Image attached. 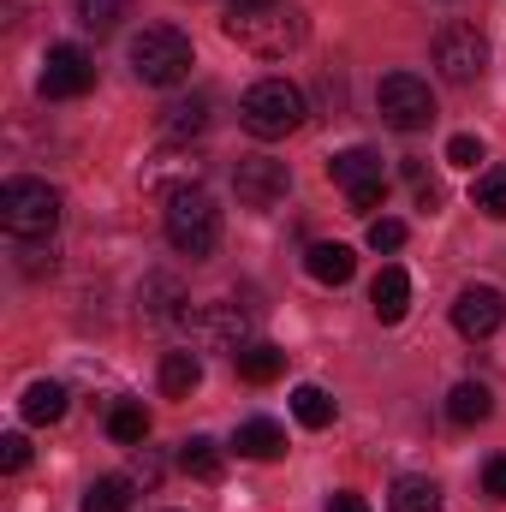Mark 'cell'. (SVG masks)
<instances>
[{
	"label": "cell",
	"instance_id": "cell-18",
	"mask_svg": "<svg viewBox=\"0 0 506 512\" xmlns=\"http://www.w3.org/2000/svg\"><path fill=\"white\" fill-rule=\"evenodd\" d=\"M447 417L459 423V429H477V423H489L495 417V393L483 382H459L447 393Z\"/></svg>",
	"mask_w": 506,
	"mask_h": 512
},
{
	"label": "cell",
	"instance_id": "cell-3",
	"mask_svg": "<svg viewBox=\"0 0 506 512\" xmlns=\"http://www.w3.org/2000/svg\"><path fill=\"white\" fill-rule=\"evenodd\" d=\"M191 66H197V48H191L185 30H173V24H149V30L131 36V72H137L149 90H173V84H185Z\"/></svg>",
	"mask_w": 506,
	"mask_h": 512
},
{
	"label": "cell",
	"instance_id": "cell-12",
	"mask_svg": "<svg viewBox=\"0 0 506 512\" xmlns=\"http://www.w3.org/2000/svg\"><path fill=\"white\" fill-rule=\"evenodd\" d=\"M203 179V155L191 149V143H167L161 155H149L143 161V191H191Z\"/></svg>",
	"mask_w": 506,
	"mask_h": 512
},
{
	"label": "cell",
	"instance_id": "cell-8",
	"mask_svg": "<svg viewBox=\"0 0 506 512\" xmlns=\"http://www.w3.org/2000/svg\"><path fill=\"white\" fill-rule=\"evenodd\" d=\"M435 72L447 84H477L489 72V36L477 24H441L435 30Z\"/></svg>",
	"mask_w": 506,
	"mask_h": 512
},
{
	"label": "cell",
	"instance_id": "cell-14",
	"mask_svg": "<svg viewBox=\"0 0 506 512\" xmlns=\"http://www.w3.org/2000/svg\"><path fill=\"white\" fill-rule=\"evenodd\" d=\"M143 316L149 322H185V286H179V274H167V268H155V274H143Z\"/></svg>",
	"mask_w": 506,
	"mask_h": 512
},
{
	"label": "cell",
	"instance_id": "cell-30",
	"mask_svg": "<svg viewBox=\"0 0 506 512\" xmlns=\"http://www.w3.org/2000/svg\"><path fill=\"white\" fill-rule=\"evenodd\" d=\"M399 245H405V221L376 215V221H370V251H399Z\"/></svg>",
	"mask_w": 506,
	"mask_h": 512
},
{
	"label": "cell",
	"instance_id": "cell-22",
	"mask_svg": "<svg viewBox=\"0 0 506 512\" xmlns=\"http://www.w3.org/2000/svg\"><path fill=\"white\" fill-rule=\"evenodd\" d=\"M387 512H441V489L429 477H399L387 495Z\"/></svg>",
	"mask_w": 506,
	"mask_h": 512
},
{
	"label": "cell",
	"instance_id": "cell-17",
	"mask_svg": "<svg viewBox=\"0 0 506 512\" xmlns=\"http://www.w3.org/2000/svg\"><path fill=\"white\" fill-rule=\"evenodd\" d=\"M233 447H239V459H280L286 453V429L274 417H251V423H239Z\"/></svg>",
	"mask_w": 506,
	"mask_h": 512
},
{
	"label": "cell",
	"instance_id": "cell-25",
	"mask_svg": "<svg viewBox=\"0 0 506 512\" xmlns=\"http://www.w3.org/2000/svg\"><path fill=\"white\" fill-rule=\"evenodd\" d=\"M60 417H66V387L30 382V393H24V423H60Z\"/></svg>",
	"mask_w": 506,
	"mask_h": 512
},
{
	"label": "cell",
	"instance_id": "cell-27",
	"mask_svg": "<svg viewBox=\"0 0 506 512\" xmlns=\"http://www.w3.org/2000/svg\"><path fill=\"white\" fill-rule=\"evenodd\" d=\"M161 126H167V137H173V143H179V137H191V131H203V126H209V96H191V102H173Z\"/></svg>",
	"mask_w": 506,
	"mask_h": 512
},
{
	"label": "cell",
	"instance_id": "cell-16",
	"mask_svg": "<svg viewBox=\"0 0 506 512\" xmlns=\"http://www.w3.org/2000/svg\"><path fill=\"white\" fill-rule=\"evenodd\" d=\"M233 364H239V376H245L251 387H268V382H280V376H286V352H280V346H268V340L239 346V352H233Z\"/></svg>",
	"mask_w": 506,
	"mask_h": 512
},
{
	"label": "cell",
	"instance_id": "cell-2",
	"mask_svg": "<svg viewBox=\"0 0 506 512\" xmlns=\"http://www.w3.org/2000/svg\"><path fill=\"white\" fill-rule=\"evenodd\" d=\"M304 90L298 84H286V78H256L251 90H245V102H239V126L251 131L256 143H280V137H292V131L304 126Z\"/></svg>",
	"mask_w": 506,
	"mask_h": 512
},
{
	"label": "cell",
	"instance_id": "cell-26",
	"mask_svg": "<svg viewBox=\"0 0 506 512\" xmlns=\"http://www.w3.org/2000/svg\"><path fill=\"white\" fill-rule=\"evenodd\" d=\"M471 203H477L489 221H506V167H483V173H477Z\"/></svg>",
	"mask_w": 506,
	"mask_h": 512
},
{
	"label": "cell",
	"instance_id": "cell-19",
	"mask_svg": "<svg viewBox=\"0 0 506 512\" xmlns=\"http://www.w3.org/2000/svg\"><path fill=\"white\" fill-rule=\"evenodd\" d=\"M304 268H310V280H322V286H346V280L358 274V256H352V245H310Z\"/></svg>",
	"mask_w": 506,
	"mask_h": 512
},
{
	"label": "cell",
	"instance_id": "cell-23",
	"mask_svg": "<svg viewBox=\"0 0 506 512\" xmlns=\"http://www.w3.org/2000/svg\"><path fill=\"white\" fill-rule=\"evenodd\" d=\"M292 417H298L304 429H328V423H334V399H328V387H316V382L292 387Z\"/></svg>",
	"mask_w": 506,
	"mask_h": 512
},
{
	"label": "cell",
	"instance_id": "cell-29",
	"mask_svg": "<svg viewBox=\"0 0 506 512\" xmlns=\"http://www.w3.org/2000/svg\"><path fill=\"white\" fill-rule=\"evenodd\" d=\"M72 6H78V24L96 30V36H108V30L126 18V0H72Z\"/></svg>",
	"mask_w": 506,
	"mask_h": 512
},
{
	"label": "cell",
	"instance_id": "cell-5",
	"mask_svg": "<svg viewBox=\"0 0 506 512\" xmlns=\"http://www.w3.org/2000/svg\"><path fill=\"white\" fill-rule=\"evenodd\" d=\"M0 227L12 239H54V227H60V191L48 179H6L0 185Z\"/></svg>",
	"mask_w": 506,
	"mask_h": 512
},
{
	"label": "cell",
	"instance_id": "cell-15",
	"mask_svg": "<svg viewBox=\"0 0 506 512\" xmlns=\"http://www.w3.org/2000/svg\"><path fill=\"white\" fill-rule=\"evenodd\" d=\"M370 310H376V322H405V310H411V274L405 268L387 262L370 280Z\"/></svg>",
	"mask_w": 506,
	"mask_h": 512
},
{
	"label": "cell",
	"instance_id": "cell-9",
	"mask_svg": "<svg viewBox=\"0 0 506 512\" xmlns=\"http://www.w3.org/2000/svg\"><path fill=\"white\" fill-rule=\"evenodd\" d=\"M42 96L48 102H78V96H90L96 90V60L78 48V42H54L48 48V60H42Z\"/></svg>",
	"mask_w": 506,
	"mask_h": 512
},
{
	"label": "cell",
	"instance_id": "cell-1",
	"mask_svg": "<svg viewBox=\"0 0 506 512\" xmlns=\"http://www.w3.org/2000/svg\"><path fill=\"white\" fill-rule=\"evenodd\" d=\"M221 30H227V42H239L256 60H286L304 42V12L292 0H233Z\"/></svg>",
	"mask_w": 506,
	"mask_h": 512
},
{
	"label": "cell",
	"instance_id": "cell-10",
	"mask_svg": "<svg viewBox=\"0 0 506 512\" xmlns=\"http://www.w3.org/2000/svg\"><path fill=\"white\" fill-rule=\"evenodd\" d=\"M185 328H191V340L209 346V352H239V346H251V340H245V334H251V316H245L239 304H197V310H185Z\"/></svg>",
	"mask_w": 506,
	"mask_h": 512
},
{
	"label": "cell",
	"instance_id": "cell-24",
	"mask_svg": "<svg viewBox=\"0 0 506 512\" xmlns=\"http://www.w3.org/2000/svg\"><path fill=\"white\" fill-rule=\"evenodd\" d=\"M108 435H114L120 447H143V441H149V411H143L137 399H120V405L108 411Z\"/></svg>",
	"mask_w": 506,
	"mask_h": 512
},
{
	"label": "cell",
	"instance_id": "cell-32",
	"mask_svg": "<svg viewBox=\"0 0 506 512\" xmlns=\"http://www.w3.org/2000/svg\"><path fill=\"white\" fill-rule=\"evenodd\" d=\"M30 465V441L24 435H0V471H24Z\"/></svg>",
	"mask_w": 506,
	"mask_h": 512
},
{
	"label": "cell",
	"instance_id": "cell-31",
	"mask_svg": "<svg viewBox=\"0 0 506 512\" xmlns=\"http://www.w3.org/2000/svg\"><path fill=\"white\" fill-rule=\"evenodd\" d=\"M447 161H453V167H477V161H483V143H477L471 131H459V137H447Z\"/></svg>",
	"mask_w": 506,
	"mask_h": 512
},
{
	"label": "cell",
	"instance_id": "cell-4",
	"mask_svg": "<svg viewBox=\"0 0 506 512\" xmlns=\"http://www.w3.org/2000/svg\"><path fill=\"white\" fill-rule=\"evenodd\" d=\"M161 227H167V245H173L179 256H191V262H203V256L221 245V209H215V197H209L203 185L173 191Z\"/></svg>",
	"mask_w": 506,
	"mask_h": 512
},
{
	"label": "cell",
	"instance_id": "cell-7",
	"mask_svg": "<svg viewBox=\"0 0 506 512\" xmlns=\"http://www.w3.org/2000/svg\"><path fill=\"white\" fill-rule=\"evenodd\" d=\"M376 114H381V126H393V131H423L435 120V90L417 72H387L376 84Z\"/></svg>",
	"mask_w": 506,
	"mask_h": 512
},
{
	"label": "cell",
	"instance_id": "cell-21",
	"mask_svg": "<svg viewBox=\"0 0 506 512\" xmlns=\"http://www.w3.org/2000/svg\"><path fill=\"white\" fill-rule=\"evenodd\" d=\"M179 471H185V477H197V483H221V447H215L209 435L179 441Z\"/></svg>",
	"mask_w": 506,
	"mask_h": 512
},
{
	"label": "cell",
	"instance_id": "cell-28",
	"mask_svg": "<svg viewBox=\"0 0 506 512\" xmlns=\"http://www.w3.org/2000/svg\"><path fill=\"white\" fill-rule=\"evenodd\" d=\"M131 507V477H96L90 495H84V512H126Z\"/></svg>",
	"mask_w": 506,
	"mask_h": 512
},
{
	"label": "cell",
	"instance_id": "cell-11",
	"mask_svg": "<svg viewBox=\"0 0 506 512\" xmlns=\"http://www.w3.org/2000/svg\"><path fill=\"white\" fill-rule=\"evenodd\" d=\"M233 191H239V203H245V209H274V203L292 191V173H286V161L245 155V161H239V173H233Z\"/></svg>",
	"mask_w": 506,
	"mask_h": 512
},
{
	"label": "cell",
	"instance_id": "cell-20",
	"mask_svg": "<svg viewBox=\"0 0 506 512\" xmlns=\"http://www.w3.org/2000/svg\"><path fill=\"white\" fill-rule=\"evenodd\" d=\"M203 387V358L197 352H167L161 358V393L167 399H191Z\"/></svg>",
	"mask_w": 506,
	"mask_h": 512
},
{
	"label": "cell",
	"instance_id": "cell-34",
	"mask_svg": "<svg viewBox=\"0 0 506 512\" xmlns=\"http://www.w3.org/2000/svg\"><path fill=\"white\" fill-rule=\"evenodd\" d=\"M483 489H489V501H506V459L483 465Z\"/></svg>",
	"mask_w": 506,
	"mask_h": 512
},
{
	"label": "cell",
	"instance_id": "cell-33",
	"mask_svg": "<svg viewBox=\"0 0 506 512\" xmlns=\"http://www.w3.org/2000/svg\"><path fill=\"white\" fill-rule=\"evenodd\" d=\"M131 483H143V489H155V483H161V459H155L149 447L131 459Z\"/></svg>",
	"mask_w": 506,
	"mask_h": 512
},
{
	"label": "cell",
	"instance_id": "cell-13",
	"mask_svg": "<svg viewBox=\"0 0 506 512\" xmlns=\"http://www.w3.org/2000/svg\"><path fill=\"white\" fill-rule=\"evenodd\" d=\"M501 322H506V298L495 286H465V292L453 298V328H459L465 340H489Z\"/></svg>",
	"mask_w": 506,
	"mask_h": 512
},
{
	"label": "cell",
	"instance_id": "cell-6",
	"mask_svg": "<svg viewBox=\"0 0 506 512\" xmlns=\"http://www.w3.org/2000/svg\"><path fill=\"white\" fill-rule=\"evenodd\" d=\"M328 179L346 191L352 215H376L381 203H387V173H381V155L370 149V143H352V149H340V155L328 161Z\"/></svg>",
	"mask_w": 506,
	"mask_h": 512
},
{
	"label": "cell",
	"instance_id": "cell-35",
	"mask_svg": "<svg viewBox=\"0 0 506 512\" xmlns=\"http://www.w3.org/2000/svg\"><path fill=\"white\" fill-rule=\"evenodd\" d=\"M328 512H370V501H364V495H346V489H340V495L328 501Z\"/></svg>",
	"mask_w": 506,
	"mask_h": 512
}]
</instances>
